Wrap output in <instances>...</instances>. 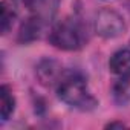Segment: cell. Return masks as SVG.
<instances>
[{
    "mask_svg": "<svg viewBox=\"0 0 130 130\" xmlns=\"http://www.w3.org/2000/svg\"><path fill=\"white\" fill-rule=\"evenodd\" d=\"M58 98L71 107L89 110L96 106V100L90 93L86 80L78 74H69L63 77L57 86Z\"/></svg>",
    "mask_w": 130,
    "mask_h": 130,
    "instance_id": "cell-1",
    "label": "cell"
},
{
    "mask_svg": "<svg viewBox=\"0 0 130 130\" xmlns=\"http://www.w3.org/2000/svg\"><path fill=\"white\" fill-rule=\"evenodd\" d=\"M49 41L63 51H77L86 41V31L77 19H64L52 28Z\"/></svg>",
    "mask_w": 130,
    "mask_h": 130,
    "instance_id": "cell-2",
    "label": "cell"
},
{
    "mask_svg": "<svg viewBox=\"0 0 130 130\" xmlns=\"http://www.w3.org/2000/svg\"><path fill=\"white\" fill-rule=\"evenodd\" d=\"M95 31L104 38H116L125 32V23L116 11L101 9L95 17Z\"/></svg>",
    "mask_w": 130,
    "mask_h": 130,
    "instance_id": "cell-3",
    "label": "cell"
},
{
    "mask_svg": "<svg viewBox=\"0 0 130 130\" xmlns=\"http://www.w3.org/2000/svg\"><path fill=\"white\" fill-rule=\"evenodd\" d=\"M37 75L40 78V81L43 84H52V83H58L61 78V68L52 60H44L38 64L37 68Z\"/></svg>",
    "mask_w": 130,
    "mask_h": 130,
    "instance_id": "cell-4",
    "label": "cell"
},
{
    "mask_svg": "<svg viewBox=\"0 0 130 130\" xmlns=\"http://www.w3.org/2000/svg\"><path fill=\"white\" fill-rule=\"evenodd\" d=\"M110 71L119 77L130 75V49H121L115 52L109 61Z\"/></svg>",
    "mask_w": 130,
    "mask_h": 130,
    "instance_id": "cell-5",
    "label": "cell"
},
{
    "mask_svg": "<svg viewBox=\"0 0 130 130\" xmlns=\"http://www.w3.org/2000/svg\"><path fill=\"white\" fill-rule=\"evenodd\" d=\"M15 107V100L12 96V92L9 90L8 86L0 87V116H2V122L8 121L9 116L12 115Z\"/></svg>",
    "mask_w": 130,
    "mask_h": 130,
    "instance_id": "cell-6",
    "label": "cell"
},
{
    "mask_svg": "<svg viewBox=\"0 0 130 130\" xmlns=\"http://www.w3.org/2000/svg\"><path fill=\"white\" fill-rule=\"evenodd\" d=\"M60 0H34L32 8H35V14L46 20L47 17H52V14L57 11Z\"/></svg>",
    "mask_w": 130,
    "mask_h": 130,
    "instance_id": "cell-7",
    "label": "cell"
},
{
    "mask_svg": "<svg viewBox=\"0 0 130 130\" xmlns=\"http://www.w3.org/2000/svg\"><path fill=\"white\" fill-rule=\"evenodd\" d=\"M0 28H2V34H6L11 26H12V22H14V17H15V11L12 6L8 5L6 0H2V5H0Z\"/></svg>",
    "mask_w": 130,
    "mask_h": 130,
    "instance_id": "cell-8",
    "label": "cell"
},
{
    "mask_svg": "<svg viewBox=\"0 0 130 130\" xmlns=\"http://www.w3.org/2000/svg\"><path fill=\"white\" fill-rule=\"evenodd\" d=\"M22 3H25V5H28V6H31L32 8V5H34V0H20Z\"/></svg>",
    "mask_w": 130,
    "mask_h": 130,
    "instance_id": "cell-9",
    "label": "cell"
}]
</instances>
